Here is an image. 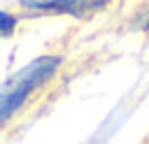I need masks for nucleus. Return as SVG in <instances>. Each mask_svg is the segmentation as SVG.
<instances>
[{"instance_id": "obj_4", "label": "nucleus", "mask_w": 149, "mask_h": 144, "mask_svg": "<svg viewBox=\"0 0 149 144\" xmlns=\"http://www.w3.org/2000/svg\"><path fill=\"white\" fill-rule=\"evenodd\" d=\"M142 26L149 30V12H144V16H142Z\"/></svg>"}, {"instance_id": "obj_3", "label": "nucleus", "mask_w": 149, "mask_h": 144, "mask_svg": "<svg viewBox=\"0 0 149 144\" xmlns=\"http://www.w3.org/2000/svg\"><path fill=\"white\" fill-rule=\"evenodd\" d=\"M16 28H19V16H16V14H12V12L0 9V39H2V37L14 35V33H16Z\"/></svg>"}, {"instance_id": "obj_2", "label": "nucleus", "mask_w": 149, "mask_h": 144, "mask_svg": "<svg viewBox=\"0 0 149 144\" xmlns=\"http://www.w3.org/2000/svg\"><path fill=\"white\" fill-rule=\"evenodd\" d=\"M21 7H30V9H51L58 14H88L95 9H102L105 2H21Z\"/></svg>"}, {"instance_id": "obj_1", "label": "nucleus", "mask_w": 149, "mask_h": 144, "mask_svg": "<svg viewBox=\"0 0 149 144\" xmlns=\"http://www.w3.org/2000/svg\"><path fill=\"white\" fill-rule=\"evenodd\" d=\"M63 65L61 56L47 53L35 60H30L26 67L14 72L2 86H0V132L16 121L35 100V95L47 88V84L54 79L58 67Z\"/></svg>"}]
</instances>
